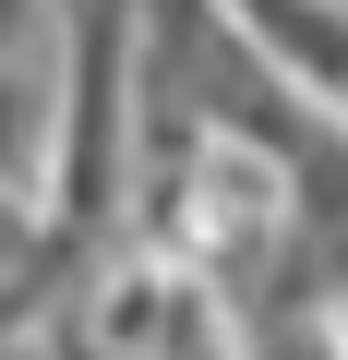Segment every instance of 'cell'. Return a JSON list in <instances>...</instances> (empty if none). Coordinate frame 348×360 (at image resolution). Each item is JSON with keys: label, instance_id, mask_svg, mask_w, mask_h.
Here are the masks:
<instances>
[{"label": "cell", "instance_id": "cell-5", "mask_svg": "<svg viewBox=\"0 0 348 360\" xmlns=\"http://www.w3.org/2000/svg\"><path fill=\"white\" fill-rule=\"evenodd\" d=\"M336 13H348V0H336Z\"/></svg>", "mask_w": 348, "mask_h": 360}, {"label": "cell", "instance_id": "cell-4", "mask_svg": "<svg viewBox=\"0 0 348 360\" xmlns=\"http://www.w3.org/2000/svg\"><path fill=\"white\" fill-rule=\"evenodd\" d=\"M25 25H37V0H0V60H25Z\"/></svg>", "mask_w": 348, "mask_h": 360}, {"label": "cell", "instance_id": "cell-3", "mask_svg": "<svg viewBox=\"0 0 348 360\" xmlns=\"http://www.w3.org/2000/svg\"><path fill=\"white\" fill-rule=\"evenodd\" d=\"M37 252H49V217H37L25 193H0V288H13V276H25Z\"/></svg>", "mask_w": 348, "mask_h": 360}, {"label": "cell", "instance_id": "cell-2", "mask_svg": "<svg viewBox=\"0 0 348 360\" xmlns=\"http://www.w3.org/2000/svg\"><path fill=\"white\" fill-rule=\"evenodd\" d=\"M37 144H60V96H49V60H0V193L37 180Z\"/></svg>", "mask_w": 348, "mask_h": 360}, {"label": "cell", "instance_id": "cell-1", "mask_svg": "<svg viewBox=\"0 0 348 360\" xmlns=\"http://www.w3.org/2000/svg\"><path fill=\"white\" fill-rule=\"evenodd\" d=\"M132 13H144V0H72V13H60L72 96H60V144H49V180H60L49 229H72V240H96V229L120 217V180H132V108H120V96L144 84Z\"/></svg>", "mask_w": 348, "mask_h": 360}]
</instances>
